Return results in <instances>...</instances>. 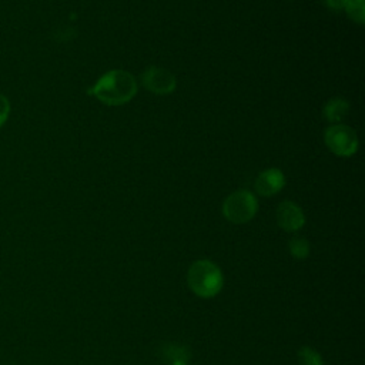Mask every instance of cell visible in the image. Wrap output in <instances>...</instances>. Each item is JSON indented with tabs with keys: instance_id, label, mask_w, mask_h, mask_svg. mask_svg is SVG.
<instances>
[{
	"instance_id": "cell-9",
	"label": "cell",
	"mask_w": 365,
	"mask_h": 365,
	"mask_svg": "<svg viewBox=\"0 0 365 365\" xmlns=\"http://www.w3.org/2000/svg\"><path fill=\"white\" fill-rule=\"evenodd\" d=\"M298 365H324L321 354L311 346H301L297 352Z\"/></svg>"
},
{
	"instance_id": "cell-3",
	"label": "cell",
	"mask_w": 365,
	"mask_h": 365,
	"mask_svg": "<svg viewBox=\"0 0 365 365\" xmlns=\"http://www.w3.org/2000/svg\"><path fill=\"white\" fill-rule=\"evenodd\" d=\"M258 210L255 195L248 190L231 192L222 202V215L232 224H245L254 218Z\"/></svg>"
},
{
	"instance_id": "cell-12",
	"label": "cell",
	"mask_w": 365,
	"mask_h": 365,
	"mask_svg": "<svg viewBox=\"0 0 365 365\" xmlns=\"http://www.w3.org/2000/svg\"><path fill=\"white\" fill-rule=\"evenodd\" d=\"M9 110H10V106L7 98L3 94H0V125L7 120Z\"/></svg>"
},
{
	"instance_id": "cell-4",
	"label": "cell",
	"mask_w": 365,
	"mask_h": 365,
	"mask_svg": "<svg viewBox=\"0 0 365 365\" xmlns=\"http://www.w3.org/2000/svg\"><path fill=\"white\" fill-rule=\"evenodd\" d=\"M324 141L328 150L338 157H351L358 150V137L354 128L345 124H334L325 130Z\"/></svg>"
},
{
	"instance_id": "cell-11",
	"label": "cell",
	"mask_w": 365,
	"mask_h": 365,
	"mask_svg": "<svg viewBox=\"0 0 365 365\" xmlns=\"http://www.w3.org/2000/svg\"><path fill=\"white\" fill-rule=\"evenodd\" d=\"M288 250L295 259H304L309 255L311 247L304 237H292L288 242Z\"/></svg>"
},
{
	"instance_id": "cell-10",
	"label": "cell",
	"mask_w": 365,
	"mask_h": 365,
	"mask_svg": "<svg viewBox=\"0 0 365 365\" xmlns=\"http://www.w3.org/2000/svg\"><path fill=\"white\" fill-rule=\"evenodd\" d=\"M344 10L358 24H364L365 21V0H346Z\"/></svg>"
},
{
	"instance_id": "cell-6",
	"label": "cell",
	"mask_w": 365,
	"mask_h": 365,
	"mask_svg": "<svg viewBox=\"0 0 365 365\" xmlns=\"http://www.w3.org/2000/svg\"><path fill=\"white\" fill-rule=\"evenodd\" d=\"M277 224L287 232H297L305 224V215L298 204L294 201H282L275 212Z\"/></svg>"
},
{
	"instance_id": "cell-2",
	"label": "cell",
	"mask_w": 365,
	"mask_h": 365,
	"mask_svg": "<svg viewBox=\"0 0 365 365\" xmlns=\"http://www.w3.org/2000/svg\"><path fill=\"white\" fill-rule=\"evenodd\" d=\"M187 284L197 297L210 299L217 297L224 285L221 268L210 259L194 261L187 271Z\"/></svg>"
},
{
	"instance_id": "cell-1",
	"label": "cell",
	"mask_w": 365,
	"mask_h": 365,
	"mask_svg": "<svg viewBox=\"0 0 365 365\" xmlns=\"http://www.w3.org/2000/svg\"><path fill=\"white\" fill-rule=\"evenodd\" d=\"M90 93L107 106H123L135 96L137 80L125 70H110L97 80Z\"/></svg>"
},
{
	"instance_id": "cell-14",
	"label": "cell",
	"mask_w": 365,
	"mask_h": 365,
	"mask_svg": "<svg viewBox=\"0 0 365 365\" xmlns=\"http://www.w3.org/2000/svg\"><path fill=\"white\" fill-rule=\"evenodd\" d=\"M170 365H187L185 362H173V364H170Z\"/></svg>"
},
{
	"instance_id": "cell-7",
	"label": "cell",
	"mask_w": 365,
	"mask_h": 365,
	"mask_svg": "<svg viewBox=\"0 0 365 365\" xmlns=\"http://www.w3.org/2000/svg\"><path fill=\"white\" fill-rule=\"evenodd\" d=\"M285 185V177L278 168H267L258 174L255 180V191L262 197L278 194Z\"/></svg>"
},
{
	"instance_id": "cell-5",
	"label": "cell",
	"mask_w": 365,
	"mask_h": 365,
	"mask_svg": "<svg viewBox=\"0 0 365 365\" xmlns=\"http://www.w3.org/2000/svg\"><path fill=\"white\" fill-rule=\"evenodd\" d=\"M141 84L154 94L167 96L175 90L177 80L171 71L163 67L151 66L143 71Z\"/></svg>"
},
{
	"instance_id": "cell-8",
	"label": "cell",
	"mask_w": 365,
	"mask_h": 365,
	"mask_svg": "<svg viewBox=\"0 0 365 365\" xmlns=\"http://www.w3.org/2000/svg\"><path fill=\"white\" fill-rule=\"evenodd\" d=\"M348 111H349V103L342 97H334L328 100L322 108V114L325 120L334 124H339V121H342L346 117Z\"/></svg>"
},
{
	"instance_id": "cell-13",
	"label": "cell",
	"mask_w": 365,
	"mask_h": 365,
	"mask_svg": "<svg viewBox=\"0 0 365 365\" xmlns=\"http://www.w3.org/2000/svg\"><path fill=\"white\" fill-rule=\"evenodd\" d=\"M345 1L346 0H324L325 6L334 11H341L344 10V6H345Z\"/></svg>"
}]
</instances>
